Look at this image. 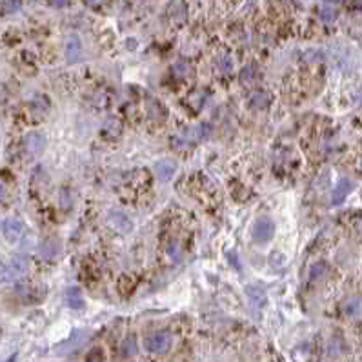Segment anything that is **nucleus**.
<instances>
[{
  "mask_svg": "<svg viewBox=\"0 0 362 362\" xmlns=\"http://www.w3.org/2000/svg\"><path fill=\"white\" fill-rule=\"evenodd\" d=\"M270 100H271L270 93H266V91H257L253 96H251L250 104L253 106V108H266V106L270 104Z\"/></svg>",
  "mask_w": 362,
  "mask_h": 362,
  "instance_id": "13",
  "label": "nucleus"
},
{
  "mask_svg": "<svg viewBox=\"0 0 362 362\" xmlns=\"http://www.w3.org/2000/svg\"><path fill=\"white\" fill-rule=\"evenodd\" d=\"M9 199V187L4 180L0 179V202H6Z\"/></svg>",
  "mask_w": 362,
  "mask_h": 362,
  "instance_id": "22",
  "label": "nucleus"
},
{
  "mask_svg": "<svg viewBox=\"0 0 362 362\" xmlns=\"http://www.w3.org/2000/svg\"><path fill=\"white\" fill-rule=\"evenodd\" d=\"M2 8H4L6 13H13L20 8V0H4L2 2Z\"/></svg>",
  "mask_w": 362,
  "mask_h": 362,
  "instance_id": "19",
  "label": "nucleus"
},
{
  "mask_svg": "<svg viewBox=\"0 0 362 362\" xmlns=\"http://www.w3.org/2000/svg\"><path fill=\"white\" fill-rule=\"evenodd\" d=\"M173 71H175L177 77H182V79H186V77L191 75V67L187 66L186 62H179L175 67H173Z\"/></svg>",
  "mask_w": 362,
  "mask_h": 362,
  "instance_id": "17",
  "label": "nucleus"
},
{
  "mask_svg": "<svg viewBox=\"0 0 362 362\" xmlns=\"http://www.w3.org/2000/svg\"><path fill=\"white\" fill-rule=\"evenodd\" d=\"M66 302L71 309H84L86 302L82 299V293H80L79 287H69L66 292Z\"/></svg>",
  "mask_w": 362,
  "mask_h": 362,
  "instance_id": "9",
  "label": "nucleus"
},
{
  "mask_svg": "<svg viewBox=\"0 0 362 362\" xmlns=\"http://www.w3.org/2000/svg\"><path fill=\"white\" fill-rule=\"evenodd\" d=\"M109 0H86V4L88 6H93V8H99V6H104L108 4Z\"/></svg>",
  "mask_w": 362,
  "mask_h": 362,
  "instance_id": "24",
  "label": "nucleus"
},
{
  "mask_svg": "<svg viewBox=\"0 0 362 362\" xmlns=\"http://www.w3.org/2000/svg\"><path fill=\"white\" fill-rule=\"evenodd\" d=\"M175 171H177V166L171 162V160H162V162L155 164V173H157L158 179L164 180V182H167L170 179H173Z\"/></svg>",
  "mask_w": 362,
  "mask_h": 362,
  "instance_id": "8",
  "label": "nucleus"
},
{
  "mask_svg": "<svg viewBox=\"0 0 362 362\" xmlns=\"http://www.w3.org/2000/svg\"><path fill=\"white\" fill-rule=\"evenodd\" d=\"M171 346V335L167 331H157L146 339V350L150 353H166Z\"/></svg>",
  "mask_w": 362,
  "mask_h": 362,
  "instance_id": "1",
  "label": "nucleus"
},
{
  "mask_svg": "<svg viewBox=\"0 0 362 362\" xmlns=\"http://www.w3.org/2000/svg\"><path fill=\"white\" fill-rule=\"evenodd\" d=\"M248 293H250V292H248ZM258 295H262V292H260V293H258ZM250 299H257V295H253V293H250ZM260 300H262V302H266V297H260Z\"/></svg>",
  "mask_w": 362,
  "mask_h": 362,
  "instance_id": "27",
  "label": "nucleus"
},
{
  "mask_svg": "<svg viewBox=\"0 0 362 362\" xmlns=\"http://www.w3.org/2000/svg\"><path fill=\"white\" fill-rule=\"evenodd\" d=\"M60 199H62V202H60V206H62L64 209H69V208H71L69 193H67V191H62V193H60Z\"/></svg>",
  "mask_w": 362,
  "mask_h": 362,
  "instance_id": "23",
  "label": "nucleus"
},
{
  "mask_svg": "<svg viewBox=\"0 0 362 362\" xmlns=\"http://www.w3.org/2000/svg\"><path fill=\"white\" fill-rule=\"evenodd\" d=\"M50 4L55 8H64V6H67V0H50Z\"/></svg>",
  "mask_w": 362,
  "mask_h": 362,
  "instance_id": "25",
  "label": "nucleus"
},
{
  "mask_svg": "<svg viewBox=\"0 0 362 362\" xmlns=\"http://www.w3.org/2000/svg\"><path fill=\"white\" fill-rule=\"evenodd\" d=\"M59 251H60V246H59V242H57V238H50V240H46L40 246V257L42 258H53L59 255Z\"/></svg>",
  "mask_w": 362,
  "mask_h": 362,
  "instance_id": "11",
  "label": "nucleus"
},
{
  "mask_svg": "<svg viewBox=\"0 0 362 362\" xmlns=\"http://www.w3.org/2000/svg\"><path fill=\"white\" fill-rule=\"evenodd\" d=\"M351 189H353V184H351L350 179H341L335 186V191H333V197H331V204L333 206H339L342 204L346 200V197L350 195Z\"/></svg>",
  "mask_w": 362,
  "mask_h": 362,
  "instance_id": "3",
  "label": "nucleus"
},
{
  "mask_svg": "<svg viewBox=\"0 0 362 362\" xmlns=\"http://www.w3.org/2000/svg\"><path fill=\"white\" fill-rule=\"evenodd\" d=\"M124 353L126 355H135L137 353V344H135V339H128L124 342Z\"/></svg>",
  "mask_w": 362,
  "mask_h": 362,
  "instance_id": "20",
  "label": "nucleus"
},
{
  "mask_svg": "<svg viewBox=\"0 0 362 362\" xmlns=\"http://www.w3.org/2000/svg\"><path fill=\"white\" fill-rule=\"evenodd\" d=\"M109 222H111L113 228L118 229L120 233H129L131 228H133V224H131V221H129V216H126L124 213H120V211L109 213Z\"/></svg>",
  "mask_w": 362,
  "mask_h": 362,
  "instance_id": "6",
  "label": "nucleus"
},
{
  "mask_svg": "<svg viewBox=\"0 0 362 362\" xmlns=\"http://www.w3.org/2000/svg\"><path fill=\"white\" fill-rule=\"evenodd\" d=\"M22 233V222L18 219H8L4 222V235L8 242H17Z\"/></svg>",
  "mask_w": 362,
  "mask_h": 362,
  "instance_id": "7",
  "label": "nucleus"
},
{
  "mask_svg": "<svg viewBox=\"0 0 362 362\" xmlns=\"http://www.w3.org/2000/svg\"><path fill=\"white\" fill-rule=\"evenodd\" d=\"M17 279V275L13 273L11 268H9V264L6 262H0V284L4 282H11V280Z\"/></svg>",
  "mask_w": 362,
  "mask_h": 362,
  "instance_id": "14",
  "label": "nucleus"
},
{
  "mask_svg": "<svg viewBox=\"0 0 362 362\" xmlns=\"http://www.w3.org/2000/svg\"><path fill=\"white\" fill-rule=\"evenodd\" d=\"M80 337H84V331H77V333H73L69 337V341L67 342H64V344H60L57 350L59 351H62V353H67V351H71L73 348H79L80 346V342L84 341V339H80Z\"/></svg>",
  "mask_w": 362,
  "mask_h": 362,
  "instance_id": "12",
  "label": "nucleus"
},
{
  "mask_svg": "<svg viewBox=\"0 0 362 362\" xmlns=\"http://www.w3.org/2000/svg\"><path fill=\"white\" fill-rule=\"evenodd\" d=\"M15 293L20 297H31L35 293L33 286H31L30 282H26V280H20V282L15 286Z\"/></svg>",
  "mask_w": 362,
  "mask_h": 362,
  "instance_id": "15",
  "label": "nucleus"
},
{
  "mask_svg": "<svg viewBox=\"0 0 362 362\" xmlns=\"http://www.w3.org/2000/svg\"><path fill=\"white\" fill-rule=\"evenodd\" d=\"M15 358H17V355H11V357H9L6 362H15Z\"/></svg>",
  "mask_w": 362,
  "mask_h": 362,
  "instance_id": "28",
  "label": "nucleus"
},
{
  "mask_svg": "<svg viewBox=\"0 0 362 362\" xmlns=\"http://www.w3.org/2000/svg\"><path fill=\"white\" fill-rule=\"evenodd\" d=\"M9 268H11V271L15 275H24L26 271L30 270V258L24 257V255H15V257H11V260H9Z\"/></svg>",
  "mask_w": 362,
  "mask_h": 362,
  "instance_id": "10",
  "label": "nucleus"
},
{
  "mask_svg": "<svg viewBox=\"0 0 362 362\" xmlns=\"http://www.w3.org/2000/svg\"><path fill=\"white\" fill-rule=\"evenodd\" d=\"M88 362H102V358H100L99 351H95V355H91V357L88 358Z\"/></svg>",
  "mask_w": 362,
  "mask_h": 362,
  "instance_id": "26",
  "label": "nucleus"
},
{
  "mask_svg": "<svg viewBox=\"0 0 362 362\" xmlns=\"http://www.w3.org/2000/svg\"><path fill=\"white\" fill-rule=\"evenodd\" d=\"M324 271H326L324 264H315V266L311 268V275H309V277H311V280H317L322 273H324Z\"/></svg>",
  "mask_w": 362,
  "mask_h": 362,
  "instance_id": "21",
  "label": "nucleus"
},
{
  "mask_svg": "<svg viewBox=\"0 0 362 362\" xmlns=\"http://www.w3.org/2000/svg\"><path fill=\"white\" fill-rule=\"evenodd\" d=\"M335 15H337V13H335V9L331 8V6H322V9H321V18L324 22H333V18H335Z\"/></svg>",
  "mask_w": 362,
  "mask_h": 362,
  "instance_id": "18",
  "label": "nucleus"
},
{
  "mask_svg": "<svg viewBox=\"0 0 362 362\" xmlns=\"http://www.w3.org/2000/svg\"><path fill=\"white\" fill-rule=\"evenodd\" d=\"M24 146H26V150L30 151L31 155H38V153H42V150H44V148H46V138H44V135H42V133H37V131H33V133L26 135Z\"/></svg>",
  "mask_w": 362,
  "mask_h": 362,
  "instance_id": "4",
  "label": "nucleus"
},
{
  "mask_svg": "<svg viewBox=\"0 0 362 362\" xmlns=\"http://www.w3.org/2000/svg\"><path fill=\"white\" fill-rule=\"evenodd\" d=\"M82 55V46H80V38L77 35H71L66 42V59L69 64H75L80 60Z\"/></svg>",
  "mask_w": 362,
  "mask_h": 362,
  "instance_id": "5",
  "label": "nucleus"
},
{
  "mask_svg": "<svg viewBox=\"0 0 362 362\" xmlns=\"http://www.w3.org/2000/svg\"><path fill=\"white\" fill-rule=\"evenodd\" d=\"M255 80V67L253 66H246L244 69H242L240 73V82L244 84V86H251Z\"/></svg>",
  "mask_w": 362,
  "mask_h": 362,
  "instance_id": "16",
  "label": "nucleus"
},
{
  "mask_svg": "<svg viewBox=\"0 0 362 362\" xmlns=\"http://www.w3.org/2000/svg\"><path fill=\"white\" fill-rule=\"evenodd\" d=\"M275 235V224L271 219H258L253 226V238L260 244L271 240V237Z\"/></svg>",
  "mask_w": 362,
  "mask_h": 362,
  "instance_id": "2",
  "label": "nucleus"
}]
</instances>
